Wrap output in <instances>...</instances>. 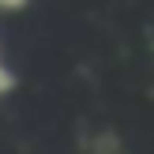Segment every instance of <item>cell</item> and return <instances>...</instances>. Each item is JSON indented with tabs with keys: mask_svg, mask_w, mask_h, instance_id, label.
Masks as SVG:
<instances>
[{
	"mask_svg": "<svg viewBox=\"0 0 154 154\" xmlns=\"http://www.w3.org/2000/svg\"><path fill=\"white\" fill-rule=\"evenodd\" d=\"M11 87H15V75L8 72V68H4V60H0V98H4L8 90H11Z\"/></svg>",
	"mask_w": 154,
	"mask_h": 154,
	"instance_id": "6da1fadb",
	"label": "cell"
},
{
	"mask_svg": "<svg viewBox=\"0 0 154 154\" xmlns=\"http://www.w3.org/2000/svg\"><path fill=\"white\" fill-rule=\"evenodd\" d=\"M26 4V0H0V8H8V11H11V8H23Z\"/></svg>",
	"mask_w": 154,
	"mask_h": 154,
	"instance_id": "7a4b0ae2",
	"label": "cell"
}]
</instances>
